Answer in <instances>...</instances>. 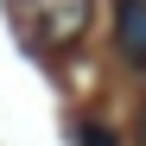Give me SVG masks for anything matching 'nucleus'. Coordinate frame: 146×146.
Masks as SVG:
<instances>
[{"label": "nucleus", "mask_w": 146, "mask_h": 146, "mask_svg": "<svg viewBox=\"0 0 146 146\" xmlns=\"http://www.w3.org/2000/svg\"><path fill=\"white\" fill-rule=\"evenodd\" d=\"M7 19L32 51H64L89 26V0H7Z\"/></svg>", "instance_id": "nucleus-1"}, {"label": "nucleus", "mask_w": 146, "mask_h": 146, "mask_svg": "<svg viewBox=\"0 0 146 146\" xmlns=\"http://www.w3.org/2000/svg\"><path fill=\"white\" fill-rule=\"evenodd\" d=\"M76 140H83V146H114V133L102 127V121H83V133H76Z\"/></svg>", "instance_id": "nucleus-3"}, {"label": "nucleus", "mask_w": 146, "mask_h": 146, "mask_svg": "<svg viewBox=\"0 0 146 146\" xmlns=\"http://www.w3.org/2000/svg\"><path fill=\"white\" fill-rule=\"evenodd\" d=\"M114 38H121V57L127 64H146V0H121Z\"/></svg>", "instance_id": "nucleus-2"}]
</instances>
